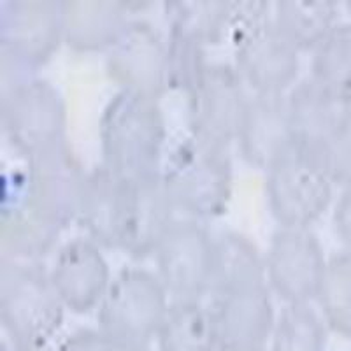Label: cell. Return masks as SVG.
<instances>
[{
  "mask_svg": "<svg viewBox=\"0 0 351 351\" xmlns=\"http://www.w3.org/2000/svg\"><path fill=\"white\" fill-rule=\"evenodd\" d=\"M76 351H104V350H100V348L92 346V348H80V350H76Z\"/></svg>",
  "mask_w": 351,
  "mask_h": 351,
  "instance_id": "cell-1",
  "label": "cell"
}]
</instances>
